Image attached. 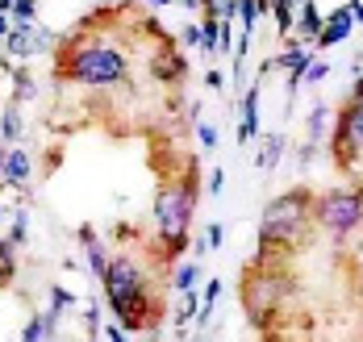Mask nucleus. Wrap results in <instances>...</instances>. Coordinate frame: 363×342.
<instances>
[{
  "label": "nucleus",
  "instance_id": "10",
  "mask_svg": "<svg viewBox=\"0 0 363 342\" xmlns=\"http://www.w3.org/2000/svg\"><path fill=\"white\" fill-rule=\"evenodd\" d=\"M351 30H355V17H351V8L342 4V8H334L326 21H322V34H318V50H330V46H338V42L351 38Z\"/></svg>",
  "mask_w": 363,
  "mask_h": 342
},
{
  "label": "nucleus",
  "instance_id": "23",
  "mask_svg": "<svg viewBox=\"0 0 363 342\" xmlns=\"http://www.w3.org/2000/svg\"><path fill=\"white\" fill-rule=\"evenodd\" d=\"M196 280H201V263H180L172 271V288L184 292V288H196Z\"/></svg>",
  "mask_w": 363,
  "mask_h": 342
},
{
  "label": "nucleus",
  "instance_id": "12",
  "mask_svg": "<svg viewBox=\"0 0 363 342\" xmlns=\"http://www.w3.org/2000/svg\"><path fill=\"white\" fill-rule=\"evenodd\" d=\"M238 109H242V121H238V142H255V138H259V88H247V92H242Z\"/></svg>",
  "mask_w": 363,
  "mask_h": 342
},
{
  "label": "nucleus",
  "instance_id": "11",
  "mask_svg": "<svg viewBox=\"0 0 363 342\" xmlns=\"http://www.w3.org/2000/svg\"><path fill=\"white\" fill-rule=\"evenodd\" d=\"M79 234V242H84V263H88V275L92 280H105V267H109V251L101 246V238H96V226H84L75 229Z\"/></svg>",
  "mask_w": 363,
  "mask_h": 342
},
{
  "label": "nucleus",
  "instance_id": "15",
  "mask_svg": "<svg viewBox=\"0 0 363 342\" xmlns=\"http://www.w3.org/2000/svg\"><path fill=\"white\" fill-rule=\"evenodd\" d=\"M280 154H284V134H280V130H272V134L263 138V147H259L255 167H259V171H276V167H280Z\"/></svg>",
  "mask_w": 363,
  "mask_h": 342
},
{
  "label": "nucleus",
  "instance_id": "27",
  "mask_svg": "<svg viewBox=\"0 0 363 342\" xmlns=\"http://www.w3.org/2000/svg\"><path fill=\"white\" fill-rule=\"evenodd\" d=\"M230 50H234V21L218 17V55H230Z\"/></svg>",
  "mask_w": 363,
  "mask_h": 342
},
{
  "label": "nucleus",
  "instance_id": "36",
  "mask_svg": "<svg viewBox=\"0 0 363 342\" xmlns=\"http://www.w3.org/2000/svg\"><path fill=\"white\" fill-rule=\"evenodd\" d=\"M221 188H225V171H213L209 176V196H218Z\"/></svg>",
  "mask_w": 363,
  "mask_h": 342
},
{
  "label": "nucleus",
  "instance_id": "14",
  "mask_svg": "<svg viewBox=\"0 0 363 342\" xmlns=\"http://www.w3.org/2000/svg\"><path fill=\"white\" fill-rule=\"evenodd\" d=\"M55 326H59V313H55V309H46V313H34V317L26 321L21 338H26V342H46V338H55Z\"/></svg>",
  "mask_w": 363,
  "mask_h": 342
},
{
  "label": "nucleus",
  "instance_id": "18",
  "mask_svg": "<svg viewBox=\"0 0 363 342\" xmlns=\"http://www.w3.org/2000/svg\"><path fill=\"white\" fill-rule=\"evenodd\" d=\"M326 134H330V105H313V109H309V121H305V138L322 147Z\"/></svg>",
  "mask_w": 363,
  "mask_h": 342
},
{
  "label": "nucleus",
  "instance_id": "37",
  "mask_svg": "<svg viewBox=\"0 0 363 342\" xmlns=\"http://www.w3.org/2000/svg\"><path fill=\"white\" fill-rule=\"evenodd\" d=\"M105 338H109V342H121V338H125V326H121V321H117V326H105Z\"/></svg>",
  "mask_w": 363,
  "mask_h": 342
},
{
  "label": "nucleus",
  "instance_id": "25",
  "mask_svg": "<svg viewBox=\"0 0 363 342\" xmlns=\"http://www.w3.org/2000/svg\"><path fill=\"white\" fill-rule=\"evenodd\" d=\"M4 238H9L13 246H21V242L30 238V217H26V209H17V213H13V229H9Z\"/></svg>",
  "mask_w": 363,
  "mask_h": 342
},
{
  "label": "nucleus",
  "instance_id": "43",
  "mask_svg": "<svg viewBox=\"0 0 363 342\" xmlns=\"http://www.w3.org/2000/svg\"><path fill=\"white\" fill-rule=\"evenodd\" d=\"M0 13H13V0H0Z\"/></svg>",
  "mask_w": 363,
  "mask_h": 342
},
{
  "label": "nucleus",
  "instance_id": "17",
  "mask_svg": "<svg viewBox=\"0 0 363 342\" xmlns=\"http://www.w3.org/2000/svg\"><path fill=\"white\" fill-rule=\"evenodd\" d=\"M21 109H17V101H9L4 105V113H0V147H13L17 138H21Z\"/></svg>",
  "mask_w": 363,
  "mask_h": 342
},
{
  "label": "nucleus",
  "instance_id": "9",
  "mask_svg": "<svg viewBox=\"0 0 363 342\" xmlns=\"http://www.w3.org/2000/svg\"><path fill=\"white\" fill-rule=\"evenodd\" d=\"M150 72L159 79H167V84H180L188 76V63H184V55L172 46V42H159L155 46V55H150Z\"/></svg>",
  "mask_w": 363,
  "mask_h": 342
},
{
  "label": "nucleus",
  "instance_id": "13",
  "mask_svg": "<svg viewBox=\"0 0 363 342\" xmlns=\"http://www.w3.org/2000/svg\"><path fill=\"white\" fill-rule=\"evenodd\" d=\"M301 13H296V21H292V34H301L305 42H318V34H322V8L313 4V0H305V4H296Z\"/></svg>",
  "mask_w": 363,
  "mask_h": 342
},
{
  "label": "nucleus",
  "instance_id": "8",
  "mask_svg": "<svg viewBox=\"0 0 363 342\" xmlns=\"http://www.w3.org/2000/svg\"><path fill=\"white\" fill-rule=\"evenodd\" d=\"M34 171V159L17 147H0V188H26Z\"/></svg>",
  "mask_w": 363,
  "mask_h": 342
},
{
  "label": "nucleus",
  "instance_id": "39",
  "mask_svg": "<svg viewBox=\"0 0 363 342\" xmlns=\"http://www.w3.org/2000/svg\"><path fill=\"white\" fill-rule=\"evenodd\" d=\"M205 84H209V88H225V76H221V72H209V76H205Z\"/></svg>",
  "mask_w": 363,
  "mask_h": 342
},
{
  "label": "nucleus",
  "instance_id": "19",
  "mask_svg": "<svg viewBox=\"0 0 363 342\" xmlns=\"http://www.w3.org/2000/svg\"><path fill=\"white\" fill-rule=\"evenodd\" d=\"M272 21H276V34H284V38H292L296 4H292V0H272Z\"/></svg>",
  "mask_w": 363,
  "mask_h": 342
},
{
  "label": "nucleus",
  "instance_id": "1",
  "mask_svg": "<svg viewBox=\"0 0 363 342\" xmlns=\"http://www.w3.org/2000/svg\"><path fill=\"white\" fill-rule=\"evenodd\" d=\"M55 76L79 88H117L130 76V55L109 38L72 34L55 46Z\"/></svg>",
  "mask_w": 363,
  "mask_h": 342
},
{
  "label": "nucleus",
  "instance_id": "28",
  "mask_svg": "<svg viewBox=\"0 0 363 342\" xmlns=\"http://www.w3.org/2000/svg\"><path fill=\"white\" fill-rule=\"evenodd\" d=\"M38 0H13V21H34Z\"/></svg>",
  "mask_w": 363,
  "mask_h": 342
},
{
  "label": "nucleus",
  "instance_id": "24",
  "mask_svg": "<svg viewBox=\"0 0 363 342\" xmlns=\"http://www.w3.org/2000/svg\"><path fill=\"white\" fill-rule=\"evenodd\" d=\"M255 25H259V8H255V0H238V34L251 38Z\"/></svg>",
  "mask_w": 363,
  "mask_h": 342
},
{
  "label": "nucleus",
  "instance_id": "45",
  "mask_svg": "<svg viewBox=\"0 0 363 342\" xmlns=\"http://www.w3.org/2000/svg\"><path fill=\"white\" fill-rule=\"evenodd\" d=\"M0 242H4V238H0Z\"/></svg>",
  "mask_w": 363,
  "mask_h": 342
},
{
  "label": "nucleus",
  "instance_id": "4",
  "mask_svg": "<svg viewBox=\"0 0 363 342\" xmlns=\"http://www.w3.org/2000/svg\"><path fill=\"white\" fill-rule=\"evenodd\" d=\"M196 200H201V184L192 176V167L184 171L180 180H167L159 196H155V209H150V222H155V246L163 255H180L188 246V229H192V213H196Z\"/></svg>",
  "mask_w": 363,
  "mask_h": 342
},
{
  "label": "nucleus",
  "instance_id": "20",
  "mask_svg": "<svg viewBox=\"0 0 363 342\" xmlns=\"http://www.w3.org/2000/svg\"><path fill=\"white\" fill-rule=\"evenodd\" d=\"M34 92H38L34 76H30L26 67H13V101H17V105H21V101H34Z\"/></svg>",
  "mask_w": 363,
  "mask_h": 342
},
{
  "label": "nucleus",
  "instance_id": "5",
  "mask_svg": "<svg viewBox=\"0 0 363 342\" xmlns=\"http://www.w3.org/2000/svg\"><path fill=\"white\" fill-rule=\"evenodd\" d=\"M292 297V280L280 275L276 267H267L259 259V267L247 271V284H242V304H247V317H251L259 330H267L276 321V309Z\"/></svg>",
  "mask_w": 363,
  "mask_h": 342
},
{
  "label": "nucleus",
  "instance_id": "41",
  "mask_svg": "<svg viewBox=\"0 0 363 342\" xmlns=\"http://www.w3.org/2000/svg\"><path fill=\"white\" fill-rule=\"evenodd\" d=\"M351 101H363V72H359V79H355V88H351Z\"/></svg>",
  "mask_w": 363,
  "mask_h": 342
},
{
  "label": "nucleus",
  "instance_id": "2",
  "mask_svg": "<svg viewBox=\"0 0 363 342\" xmlns=\"http://www.w3.org/2000/svg\"><path fill=\"white\" fill-rule=\"evenodd\" d=\"M309 229H313V192L309 188L280 192L276 200H267V209L259 217V251L289 259L296 246L309 242Z\"/></svg>",
  "mask_w": 363,
  "mask_h": 342
},
{
  "label": "nucleus",
  "instance_id": "29",
  "mask_svg": "<svg viewBox=\"0 0 363 342\" xmlns=\"http://www.w3.org/2000/svg\"><path fill=\"white\" fill-rule=\"evenodd\" d=\"M313 159H318V142H309V138H305V142L296 147V163H301V167H309Z\"/></svg>",
  "mask_w": 363,
  "mask_h": 342
},
{
  "label": "nucleus",
  "instance_id": "6",
  "mask_svg": "<svg viewBox=\"0 0 363 342\" xmlns=\"http://www.w3.org/2000/svg\"><path fill=\"white\" fill-rule=\"evenodd\" d=\"M313 226L330 238H351L363 226V192L359 188H326L313 192Z\"/></svg>",
  "mask_w": 363,
  "mask_h": 342
},
{
  "label": "nucleus",
  "instance_id": "7",
  "mask_svg": "<svg viewBox=\"0 0 363 342\" xmlns=\"http://www.w3.org/2000/svg\"><path fill=\"white\" fill-rule=\"evenodd\" d=\"M330 154L342 171L363 167V101H347L330 125Z\"/></svg>",
  "mask_w": 363,
  "mask_h": 342
},
{
  "label": "nucleus",
  "instance_id": "32",
  "mask_svg": "<svg viewBox=\"0 0 363 342\" xmlns=\"http://www.w3.org/2000/svg\"><path fill=\"white\" fill-rule=\"evenodd\" d=\"M205 238H209V246H221V242H225V226H221V222H209V226H205Z\"/></svg>",
  "mask_w": 363,
  "mask_h": 342
},
{
  "label": "nucleus",
  "instance_id": "26",
  "mask_svg": "<svg viewBox=\"0 0 363 342\" xmlns=\"http://www.w3.org/2000/svg\"><path fill=\"white\" fill-rule=\"evenodd\" d=\"M72 304H75V292H67L63 284H55V288H50V309H55L59 317H63V309H72Z\"/></svg>",
  "mask_w": 363,
  "mask_h": 342
},
{
  "label": "nucleus",
  "instance_id": "33",
  "mask_svg": "<svg viewBox=\"0 0 363 342\" xmlns=\"http://www.w3.org/2000/svg\"><path fill=\"white\" fill-rule=\"evenodd\" d=\"M326 63H318V59H313V63H309V72H305V84H322V79H326Z\"/></svg>",
  "mask_w": 363,
  "mask_h": 342
},
{
  "label": "nucleus",
  "instance_id": "22",
  "mask_svg": "<svg viewBox=\"0 0 363 342\" xmlns=\"http://www.w3.org/2000/svg\"><path fill=\"white\" fill-rule=\"evenodd\" d=\"M196 309H201V292H196V288H184L180 309H176V326H188V321L196 317Z\"/></svg>",
  "mask_w": 363,
  "mask_h": 342
},
{
  "label": "nucleus",
  "instance_id": "40",
  "mask_svg": "<svg viewBox=\"0 0 363 342\" xmlns=\"http://www.w3.org/2000/svg\"><path fill=\"white\" fill-rule=\"evenodd\" d=\"M13 30V21H9V13H0V42H4V34Z\"/></svg>",
  "mask_w": 363,
  "mask_h": 342
},
{
  "label": "nucleus",
  "instance_id": "42",
  "mask_svg": "<svg viewBox=\"0 0 363 342\" xmlns=\"http://www.w3.org/2000/svg\"><path fill=\"white\" fill-rule=\"evenodd\" d=\"M143 4H155V8H172L176 0H143Z\"/></svg>",
  "mask_w": 363,
  "mask_h": 342
},
{
  "label": "nucleus",
  "instance_id": "44",
  "mask_svg": "<svg viewBox=\"0 0 363 342\" xmlns=\"http://www.w3.org/2000/svg\"><path fill=\"white\" fill-rule=\"evenodd\" d=\"M4 217H9V209H4V205H0V222H4Z\"/></svg>",
  "mask_w": 363,
  "mask_h": 342
},
{
  "label": "nucleus",
  "instance_id": "35",
  "mask_svg": "<svg viewBox=\"0 0 363 342\" xmlns=\"http://www.w3.org/2000/svg\"><path fill=\"white\" fill-rule=\"evenodd\" d=\"M180 42H184V46H201V25H184Z\"/></svg>",
  "mask_w": 363,
  "mask_h": 342
},
{
  "label": "nucleus",
  "instance_id": "34",
  "mask_svg": "<svg viewBox=\"0 0 363 342\" xmlns=\"http://www.w3.org/2000/svg\"><path fill=\"white\" fill-rule=\"evenodd\" d=\"M96 321H101V304H88V313H84V326H88V334H101V330H96Z\"/></svg>",
  "mask_w": 363,
  "mask_h": 342
},
{
  "label": "nucleus",
  "instance_id": "3",
  "mask_svg": "<svg viewBox=\"0 0 363 342\" xmlns=\"http://www.w3.org/2000/svg\"><path fill=\"white\" fill-rule=\"evenodd\" d=\"M101 284H105V301H109V309L117 313V321L125 330H155L159 326V313H146L155 304V297L146 288V271L134 255L109 259Z\"/></svg>",
  "mask_w": 363,
  "mask_h": 342
},
{
  "label": "nucleus",
  "instance_id": "16",
  "mask_svg": "<svg viewBox=\"0 0 363 342\" xmlns=\"http://www.w3.org/2000/svg\"><path fill=\"white\" fill-rule=\"evenodd\" d=\"M4 55H13V59H30V21H13V30L4 34Z\"/></svg>",
  "mask_w": 363,
  "mask_h": 342
},
{
  "label": "nucleus",
  "instance_id": "30",
  "mask_svg": "<svg viewBox=\"0 0 363 342\" xmlns=\"http://www.w3.org/2000/svg\"><path fill=\"white\" fill-rule=\"evenodd\" d=\"M196 134H201V147H205V151H218V130H213V125H205V121H201V130H196Z\"/></svg>",
  "mask_w": 363,
  "mask_h": 342
},
{
  "label": "nucleus",
  "instance_id": "21",
  "mask_svg": "<svg viewBox=\"0 0 363 342\" xmlns=\"http://www.w3.org/2000/svg\"><path fill=\"white\" fill-rule=\"evenodd\" d=\"M55 46H59V38L30 21V55H55Z\"/></svg>",
  "mask_w": 363,
  "mask_h": 342
},
{
  "label": "nucleus",
  "instance_id": "38",
  "mask_svg": "<svg viewBox=\"0 0 363 342\" xmlns=\"http://www.w3.org/2000/svg\"><path fill=\"white\" fill-rule=\"evenodd\" d=\"M347 8H351V17H355V25H363V0H347Z\"/></svg>",
  "mask_w": 363,
  "mask_h": 342
},
{
  "label": "nucleus",
  "instance_id": "31",
  "mask_svg": "<svg viewBox=\"0 0 363 342\" xmlns=\"http://www.w3.org/2000/svg\"><path fill=\"white\" fill-rule=\"evenodd\" d=\"M218 301H221V280H209V284H205V297H201V304H209V309H213Z\"/></svg>",
  "mask_w": 363,
  "mask_h": 342
}]
</instances>
